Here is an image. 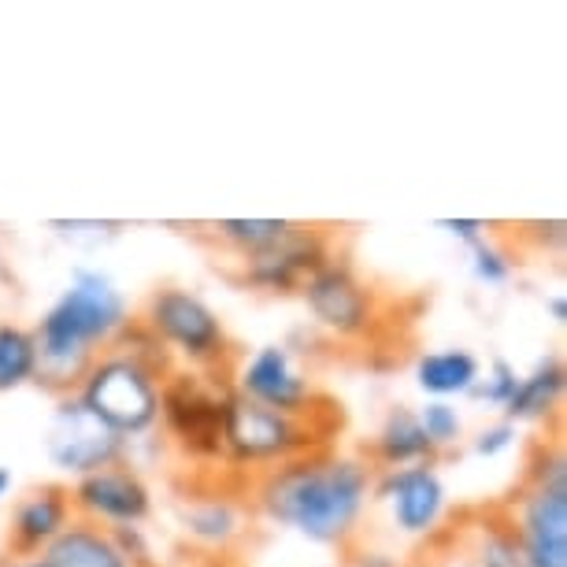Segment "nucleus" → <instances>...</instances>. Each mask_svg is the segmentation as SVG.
I'll return each instance as SVG.
<instances>
[{
	"label": "nucleus",
	"instance_id": "obj_17",
	"mask_svg": "<svg viewBox=\"0 0 567 567\" xmlns=\"http://www.w3.org/2000/svg\"><path fill=\"white\" fill-rule=\"evenodd\" d=\"M483 374V360L467 349H434L415 360V386L431 401L471 398Z\"/></svg>",
	"mask_w": 567,
	"mask_h": 567
},
{
	"label": "nucleus",
	"instance_id": "obj_29",
	"mask_svg": "<svg viewBox=\"0 0 567 567\" xmlns=\"http://www.w3.org/2000/svg\"><path fill=\"white\" fill-rule=\"evenodd\" d=\"M549 312H553L556 323H564V319H567V301H564V293L549 297Z\"/></svg>",
	"mask_w": 567,
	"mask_h": 567
},
{
	"label": "nucleus",
	"instance_id": "obj_15",
	"mask_svg": "<svg viewBox=\"0 0 567 567\" xmlns=\"http://www.w3.org/2000/svg\"><path fill=\"white\" fill-rule=\"evenodd\" d=\"M38 560L45 567H134L112 530L85 519H74Z\"/></svg>",
	"mask_w": 567,
	"mask_h": 567
},
{
	"label": "nucleus",
	"instance_id": "obj_16",
	"mask_svg": "<svg viewBox=\"0 0 567 567\" xmlns=\"http://www.w3.org/2000/svg\"><path fill=\"white\" fill-rule=\"evenodd\" d=\"M437 453L434 445L426 442L420 420H415V409L409 404H398V409L386 412L379 434L371 437V464L379 471H393V467H412V464H434Z\"/></svg>",
	"mask_w": 567,
	"mask_h": 567
},
{
	"label": "nucleus",
	"instance_id": "obj_25",
	"mask_svg": "<svg viewBox=\"0 0 567 567\" xmlns=\"http://www.w3.org/2000/svg\"><path fill=\"white\" fill-rule=\"evenodd\" d=\"M516 437H519V426L516 423H508V420H501V423H489L483 426L475 437H471V453L475 456H486V460H494V456H505L512 445H516Z\"/></svg>",
	"mask_w": 567,
	"mask_h": 567
},
{
	"label": "nucleus",
	"instance_id": "obj_22",
	"mask_svg": "<svg viewBox=\"0 0 567 567\" xmlns=\"http://www.w3.org/2000/svg\"><path fill=\"white\" fill-rule=\"evenodd\" d=\"M415 420H420L434 453H445V449L460 445V437H464V420H460V412L449 401H426L423 409H415Z\"/></svg>",
	"mask_w": 567,
	"mask_h": 567
},
{
	"label": "nucleus",
	"instance_id": "obj_27",
	"mask_svg": "<svg viewBox=\"0 0 567 567\" xmlns=\"http://www.w3.org/2000/svg\"><path fill=\"white\" fill-rule=\"evenodd\" d=\"M352 567H398L390 560V556H382V553H363V556H357V564Z\"/></svg>",
	"mask_w": 567,
	"mask_h": 567
},
{
	"label": "nucleus",
	"instance_id": "obj_7",
	"mask_svg": "<svg viewBox=\"0 0 567 567\" xmlns=\"http://www.w3.org/2000/svg\"><path fill=\"white\" fill-rule=\"evenodd\" d=\"M45 453L56 471H63V475H71V478H82L101 467L123 464L126 442L85 409L79 401V393H68V398H60L56 412H52Z\"/></svg>",
	"mask_w": 567,
	"mask_h": 567
},
{
	"label": "nucleus",
	"instance_id": "obj_10",
	"mask_svg": "<svg viewBox=\"0 0 567 567\" xmlns=\"http://www.w3.org/2000/svg\"><path fill=\"white\" fill-rule=\"evenodd\" d=\"M245 401L264 404L271 412L297 415V420H319V390L308 374L297 368L293 352L286 346H260L238 371V386Z\"/></svg>",
	"mask_w": 567,
	"mask_h": 567
},
{
	"label": "nucleus",
	"instance_id": "obj_11",
	"mask_svg": "<svg viewBox=\"0 0 567 567\" xmlns=\"http://www.w3.org/2000/svg\"><path fill=\"white\" fill-rule=\"evenodd\" d=\"M371 497L386 505L390 523L404 538H434L449 512V489L434 464L379 471Z\"/></svg>",
	"mask_w": 567,
	"mask_h": 567
},
{
	"label": "nucleus",
	"instance_id": "obj_14",
	"mask_svg": "<svg viewBox=\"0 0 567 567\" xmlns=\"http://www.w3.org/2000/svg\"><path fill=\"white\" fill-rule=\"evenodd\" d=\"M74 523L68 486H38L12 512V556H41Z\"/></svg>",
	"mask_w": 567,
	"mask_h": 567
},
{
	"label": "nucleus",
	"instance_id": "obj_3",
	"mask_svg": "<svg viewBox=\"0 0 567 567\" xmlns=\"http://www.w3.org/2000/svg\"><path fill=\"white\" fill-rule=\"evenodd\" d=\"M171 368L164 363L112 346L93 360V368L85 371L82 386L74 393L109 431L120 434L123 442H134V437L153 434L159 426V386Z\"/></svg>",
	"mask_w": 567,
	"mask_h": 567
},
{
	"label": "nucleus",
	"instance_id": "obj_20",
	"mask_svg": "<svg viewBox=\"0 0 567 567\" xmlns=\"http://www.w3.org/2000/svg\"><path fill=\"white\" fill-rule=\"evenodd\" d=\"M34 379H38L34 330L19 323H0V393L23 390Z\"/></svg>",
	"mask_w": 567,
	"mask_h": 567
},
{
	"label": "nucleus",
	"instance_id": "obj_18",
	"mask_svg": "<svg viewBox=\"0 0 567 567\" xmlns=\"http://www.w3.org/2000/svg\"><path fill=\"white\" fill-rule=\"evenodd\" d=\"M567 386V371L556 357H545L534 363V371L519 374V386L512 393L505 420L508 423H542L560 409Z\"/></svg>",
	"mask_w": 567,
	"mask_h": 567
},
{
	"label": "nucleus",
	"instance_id": "obj_1",
	"mask_svg": "<svg viewBox=\"0 0 567 567\" xmlns=\"http://www.w3.org/2000/svg\"><path fill=\"white\" fill-rule=\"evenodd\" d=\"M374 467L346 453H308L256 478L252 501L275 527L316 545H346L371 505Z\"/></svg>",
	"mask_w": 567,
	"mask_h": 567
},
{
	"label": "nucleus",
	"instance_id": "obj_19",
	"mask_svg": "<svg viewBox=\"0 0 567 567\" xmlns=\"http://www.w3.org/2000/svg\"><path fill=\"white\" fill-rule=\"evenodd\" d=\"M241 508L234 505L230 497H194V501H182V527L186 534L208 549H227V545L241 534Z\"/></svg>",
	"mask_w": 567,
	"mask_h": 567
},
{
	"label": "nucleus",
	"instance_id": "obj_28",
	"mask_svg": "<svg viewBox=\"0 0 567 567\" xmlns=\"http://www.w3.org/2000/svg\"><path fill=\"white\" fill-rule=\"evenodd\" d=\"M0 567H45L38 556H0Z\"/></svg>",
	"mask_w": 567,
	"mask_h": 567
},
{
	"label": "nucleus",
	"instance_id": "obj_30",
	"mask_svg": "<svg viewBox=\"0 0 567 567\" xmlns=\"http://www.w3.org/2000/svg\"><path fill=\"white\" fill-rule=\"evenodd\" d=\"M445 567H483V564H478L471 553H464V556H453V564H445Z\"/></svg>",
	"mask_w": 567,
	"mask_h": 567
},
{
	"label": "nucleus",
	"instance_id": "obj_23",
	"mask_svg": "<svg viewBox=\"0 0 567 567\" xmlns=\"http://www.w3.org/2000/svg\"><path fill=\"white\" fill-rule=\"evenodd\" d=\"M516 386H519V371L512 368L508 360H494L483 374H478V386L471 390V398L489 404V409L505 412L508 401H512V393H516Z\"/></svg>",
	"mask_w": 567,
	"mask_h": 567
},
{
	"label": "nucleus",
	"instance_id": "obj_9",
	"mask_svg": "<svg viewBox=\"0 0 567 567\" xmlns=\"http://www.w3.org/2000/svg\"><path fill=\"white\" fill-rule=\"evenodd\" d=\"M308 316L316 319V327H323L334 338H363L374 330L379 319V305H374V290L368 282H360L352 275L349 264L327 260L319 271L301 286Z\"/></svg>",
	"mask_w": 567,
	"mask_h": 567
},
{
	"label": "nucleus",
	"instance_id": "obj_31",
	"mask_svg": "<svg viewBox=\"0 0 567 567\" xmlns=\"http://www.w3.org/2000/svg\"><path fill=\"white\" fill-rule=\"evenodd\" d=\"M8 489H12V471L0 467V497H8Z\"/></svg>",
	"mask_w": 567,
	"mask_h": 567
},
{
	"label": "nucleus",
	"instance_id": "obj_21",
	"mask_svg": "<svg viewBox=\"0 0 567 567\" xmlns=\"http://www.w3.org/2000/svg\"><path fill=\"white\" fill-rule=\"evenodd\" d=\"M293 227H297L293 219H219V223H212L216 238L241 256L264 252L267 245L282 241Z\"/></svg>",
	"mask_w": 567,
	"mask_h": 567
},
{
	"label": "nucleus",
	"instance_id": "obj_24",
	"mask_svg": "<svg viewBox=\"0 0 567 567\" xmlns=\"http://www.w3.org/2000/svg\"><path fill=\"white\" fill-rule=\"evenodd\" d=\"M471 275L483 286H505L512 278V256L494 241L471 245Z\"/></svg>",
	"mask_w": 567,
	"mask_h": 567
},
{
	"label": "nucleus",
	"instance_id": "obj_26",
	"mask_svg": "<svg viewBox=\"0 0 567 567\" xmlns=\"http://www.w3.org/2000/svg\"><path fill=\"white\" fill-rule=\"evenodd\" d=\"M437 230H445L449 238L464 241V245H478L486 241V223L483 219H437Z\"/></svg>",
	"mask_w": 567,
	"mask_h": 567
},
{
	"label": "nucleus",
	"instance_id": "obj_6",
	"mask_svg": "<svg viewBox=\"0 0 567 567\" xmlns=\"http://www.w3.org/2000/svg\"><path fill=\"white\" fill-rule=\"evenodd\" d=\"M230 386L208 371H171L159 386V423L186 456L223 460V415Z\"/></svg>",
	"mask_w": 567,
	"mask_h": 567
},
{
	"label": "nucleus",
	"instance_id": "obj_4",
	"mask_svg": "<svg viewBox=\"0 0 567 567\" xmlns=\"http://www.w3.org/2000/svg\"><path fill=\"white\" fill-rule=\"evenodd\" d=\"M330 431L319 420H297V415L271 412L264 404L245 401L230 390L227 415H223V460L234 467H249L267 475L278 464L297 456L323 453Z\"/></svg>",
	"mask_w": 567,
	"mask_h": 567
},
{
	"label": "nucleus",
	"instance_id": "obj_12",
	"mask_svg": "<svg viewBox=\"0 0 567 567\" xmlns=\"http://www.w3.org/2000/svg\"><path fill=\"white\" fill-rule=\"evenodd\" d=\"M508 527L523 567H567V486L523 483Z\"/></svg>",
	"mask_w": 567,
	"mask_h": 567
},
{
	"label": "nucleus",
	"instance_id": "obj_5",
	"mask_svg": "<svg viewBox=\"0 0 567 567\" xmlns=\"http://www.w3.org/2000/svg\"><path fill=\"white\" fill-rule=\"evenodd\" d=\"M142 327L159 341L167 357L189 363V371H216L230 360V338L216 308L205 305L194 290L164 286L148 297Z\"/></svg>",
	"mask_w": 567,
	"mask_h": 567
},
{
	"label": "nucleus",
	"instance_id": "obj_2",
	"mask_svg": "<svg viewBox=\"0 0 567 567\" xmlns=\"http://www.w3.org/2000/svg\"><path fill=\"white\" fill-rule=\"evenodd\" d=\"M131 305L104 271L79 267L41 323L34 327L38 379L45 390L68 398L82 386L85 371L131 327Z\"/></svg>",
	"mask_w": 567,
	"mask_h": 567
},
{
	"label": "nucleus",
	"instance_id": "obj_8",
	"mask_svg": "<svg viewBox=\"0 0 567 567\" xmlns=\"http://www.w3.org/2000/svg\"><path fill=\"white\" fill-rule=\"evenodd\" d=\"M68 494L74 519L97 523L104 530H137L153 516V489L126 464H112L74 478Z\"/></svg>",
	"mask_w": 567,
	"mask_h": 567
},
{
	"label": "nucleus",
	"instance_id": "obj_13",
	"mask_svg": "<svg viewBox=\"0 0 567 567\" xmlns=\"http://www.w3.org/2000/svg\"><path fill=\"white\" fill-rule=\"evenodd\" d=\"M241 260H245L241 264L245 286H252V290H260V293H293V290H301L327 260H334V256H330V245L323 234L297 223L282 241L267 245L264 252L241 256Z\"/></svg>",
	"mask_w": 567,
	"mask_h": 567
}]
</instances>
